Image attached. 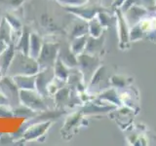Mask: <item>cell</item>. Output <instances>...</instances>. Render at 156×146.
Here are the masks:
<instances>
[{
    "label": "cell",
    "mask_w": 156,
    "mask_h": 146,
    "mask_svg": "<svg viewBox=\"0 0 156 146\" xmlns=\"http://www.w3.org/2000/svg\"><path fill=\"white\" fill-rule=\"evenodd\" d=\"M39 70L40 68L36 58L16 50L6 75L11 77L16 75H35Z\"/></svg>",
    "instance_id": "1"
},
{
    "label": "cell",
    "mask_w": 156,
    "mask_h": 146,
    "mask_svg": "<svg viewBox=\"0 0 156 146\" xmlns=\"http://www.w3.org/2000/svg\"><path fill=\"white\" fill-rule=\"evenodd\" d=\"M20 99H21V104L27 106L28 108L38 113L48 109L47 99L42 96L36 90H21Z\"/></svg>",
    "instance_id": "2"
},
{
    "label": "cell",
    "mask_w": 156,
    "mask_h": 146,
    "mask_svg": "<svg viewBox=\"0 0 156 146\" xmlns=\"http://www.w3.org/2000/svg\"><path fill=\"white\" fill-rule=\"evenodd\" d=\"M60 46L61 44L58 42L44 41L40 54L37 57V62L40 69L54 66L58 56Z\"/></svg>",
    "instance_id": "3"
},
{
    "label": "cell",
    "mask_w": 156,
    "mask_h": 146,
    "mask_svg": "<svg viewBox=\"0 0 156 146\" xmlns=\"http://www.w3.org/2000/svg\"><path fill=\"white\" fill-rule=\"evenodd\" d=\"M20 90L13 77L9 75L0 76V92L8 99L10 106L16 107L21 104L20 99Z\"/></svg>",
    "instance_id": "4"
},
{
    "label": "cell",
    "mask_w": 156,
    "mask_h": 146,
    "mask_svg": "<svg viewBox=\"0 0 156 146\" xmlns=\"http://www.w3.org/2000/svg\"><path fill=\"white\" fill-rule=\"evenodd\" d=\"M53 123V121H41V122H34L28 125L27 129L23 130L22 134V138L24 141H30L35 139H40L41 136H44L45 134L50 129V127Z\"/></svg>",
    "instance_id": "5"
},
{
    "label": "cell",
    "mask_w": 156,
    "mask_h": 146,
    "mask_svg": "<svg viewBox=\"0 0 156 146\" xmlns=\"http://www.w3.org/2000/svg\"><path fill=\"white\" fill-rule=\"evenodd\" d=\"M55 78L53 67L43 68L40 69L36 74L35 79V90L44 97H49L48 95V86Z\"/></svg>",
    "instance_id": "6"
},
{
    "label": "cell",
    "mask_w": 156,
    "mask_h": 146,
    "mask_svg": "<svg viewBox=\"0 0 156 146\" xmlns=\"http://www.w3.org/2000/svg\"><path fill=\"white\" fill-rule=\"evenodd\" d=\"M77 61H78V65L80 68V71L82 72L83 76H84V80L86 82L91 79L93 74L96 71V64L98 63V60L90 54L87 53H82L80 55L77 56Z\"/></svg>",
    "instance_id": "7"
},
{
    "label": "cell",
    "mask_w": 156,
    "mask_h": 146,
    "mask_svg": "<svg viewBox=\"0 0 156 146\" xmlns=\"http://www.w3.org/2000/svg\"><path fill=\"white\" fill-rule=\"evenodd\" d=\"M15 53H16L15 45L14 44H10V45L0 54V76L7 74L8 68L13 61Z\"/></svg>",
    "instance_id": "8"
},
{
    "label": "cell",
    "mask_w": 156,
    "mask_h": 146,
    "mask_svg": "<svg viewBox=\"0 0 156 146\" xmlns=\"http://www.w3.org/2000/svg\"><path fill=\"white\" fill-rule=\"evenodd\" d=\"M65 9L67 12H69L73 15H75L78 18H80L82 19H87V21H90V19H94L96 14H97V9L93 8V7H83V5L80 6H66Z\"/></svg>",
    "instance_id": "9"
},
{
    "label": "cell",
    "mask_w": 156,
    "mask_h": 146,
    "mask_svg": "<svg viewBox=\"0 0 156 146\" xmlns=\"http://www.w3.org/2000/svg\"><path fill=\"white\" fill-rule=\"evenodd\" d=\"M58 57L69 68H74L78 65L77 56L71 51L70 46H60Z\"/></svg>",
    "instance_id": "10"
},
{
    "label": "cell",
    "mask_w": 156,
    "mask_h": 146,
    "mask_svg": "<svg viewBox=\"0 0 156 146\" xmlns=\"http://www.w3.org/2000/svg\"><path fill=\"white\" fill-rule=\"evenodd\" d=\"M30 34L31 30L28 26H23L22 31L20 32V37L15 44V48L17 51L24 54H29V43H30Z\"/></svg>",
    "instance_id": "11"
},
{
    "label": "cell",
    "mask_w": 156,
    "mask_h": 146,
    "mask_svg": "<svg viewBox=\"0 0 156 146\" xmlns=\"http://www.w3.org/2000/svg\"><path fill=\"white\" fill-rule=\"evenodd\" d=\"M71 95V91L69 88L62 87L61 89H58L56 94L54 95V103L57 109H62L65 105L68 104L69 101V97Z\"/></svg>",
    "instance_id": "12"
},
{
    "label": "cell",
    "mask_w": 156,
    "mask_h": 146,
    "mask_svg": "<svg viewBox=\"0 0 156 146\" xmlns=\"http://www.w3.org/2000/svg\"><path fill=\"white\" fill-rule=\"evenodd\" d=\"M20 90H35V75H16L13 76Z\"/></svg>",
    "instance_id": "13"
},
{
    "label": "cell",
    "mask_w": 156,
    "mask_h": 146,
    "mask_svg": "<svg viewBox=\"0 0 156 146\" xmlns=\"http://www.w3.org/2000/svg\"><path fill=\"white\" fill-rule=\"evenodd\" d=\"M43 39L40 35H38L35 32H31L30 34V43H29V54L28 55L36 58L40 54V51L43 46Z\"/></svg>",
    "instance_id": "14"
},
{
    "label": "cell",
    "mask_w": 156,
    "mask_h": 146,
    "mask_svg": "<svg viewBox=\"0 0 156 146\" xmlns=\"http://www.w3.org/2000/svg\"><path fill=\"white\" fill-rule=\"evenodd\" d=\"M0 40L5 42L7 45L14 44L13 29L10 26V24L6 21L5 17L1 18V19H0Z\"/></svg>",
    "instance_id": "15"
},
{
    "label": "cell",
    "mask_w": 156,
    "mask_h": 146,
    "mask_svg": "<svg viewBox=\"0 0 156 146\" xmlns=\"http://www.w3.org/2000/svg\"><path fill=\"white\" fill-rule=\"evenodd\" d=\"M53 69H54V74H55L56 78H58V79H60L63 82H66L68 74H69V71L71 68L66 65L65 63L58 57L55 64L53 66Z\"/></svg>",
    "instance_id": "16"
},
{
    "label": "cell",
    "mask_w": 156,
    "mask_h": 146,
    "mask_svg": "<svg viewBox=\"0 0 156 146\" xmlns=\"http://www.w3.org/2000/svg\"><path fill=\"white\" fill-rule=\"evenodd\" d=\"M12 110H13V116L22 117L23 119H28V120L33 119L34 117L38 114V112L28 108L27 106L23 105V104H20L16 107H13Z\"/></svg>",
    "instance_id": "17"
},
{
    "label": "cell",
    "mask_w": 156,
    "mask_h": 146,
    "mask_svg": "<svg viewBox=\"0 0 156 146\" xmlns=\"http://www.w3.org/2000/svg\"><path fill=\"white\" fill-rule=\"evenodd\" d=\"M88 40V36L86 35H82V36H78L73 38V40L70 44V49L71 51L75 54L76 56L80 55V54L85 52V47L87 44Z\"/></svg>",
    "instance_id": "18"
},
{
    "label": "cell",
    "mask_w": 156,
    "mask_h": 146,
    "mask_svg": "<svg viewBox=\"0 0 156 146\" xmlns=\"http://www.w3.org/2000/svg\"><path fill=\"white\" fill-rule=\"evenodd\" d=\"M101 24L100 21L97 19H92L88 23V33L90 34L92 37L99 38L101 33Z\"/></svg>",
    "instance_id": "19"
},
{
    "label": "cell",
    "mask_w": 156,
    "mask_h": 146,
    "mask_svg": "<svg viewBox=\"0 0 156 146\" xmlns=\"http://www.w3.org/2000/svg\"><path fill=\"white\" fill-rule=\"evenodd\" d=\"M88 33V23L85 22V19H83L80 23H76L73 26L72 30H71V36L73 38L78 37V36H82V35H86Z\"/></svg>",
    "instance_id": "20"
},
{
    "label": "cell",
    "mask_w": 156,
    "mask_h": 146,
    "mask_svg": "<svg viewBox=\"0 0 156 146\" xmlns=\"http://www.w3.org/2000/svg\"><path fill=\"white\" fill-rule=\"evenodd\" d=\"M118 24H119V33H120V38H121V43H126L128 42L129 38V32L127 29V24L125 23V19H123V15L121 12H118Z\"/></svg>",
    "instance_id": "21"
},
{
    "label": "cell",
    "mask_w": 156,
    "mask_h": 146,
    "mask_svg": "<svg viewBox=\"0 0 156 146\" xmlns=\"http://www.w3.org/2000/svg\"><path fill=\"white\" fill-rule=\"evenodd\" d=\"M4 17H5V19H6V21L9 23L10 26L12 27L13 31H15V32H21L22 31L23 26L22 22L20 21L16 16H14L13 14L8 13V14L5 15Z\"/></svg>",
    "instance_id": "22"
},
{
    "label": "cell",
    "mask_w": 156,
    "mask_h": 146,
    "mask_svg": "<svg viewBox=\"0 0 156 146\" xmlns=\"http://www.w3.org/2000/svg\"><path fill=\"white\" fill-rule=\"evenodd\" d=\"M80 118H81V113H74V114L70 115L66 119L65 126H63V129L62 130V133H63V134L68 133L73 127H75L77 125L78 121L80 120Z\"/></svg>",
    "instance_id": "23"
},
{
    "label": "cell",
    "mask_w": 156,
    "mask_h": 146,
    "mask_svg": "<svg viewBox=\"0 0 156 146\" xmlns=\"http://www.w3.org/2000/svg\"><path fill=\"white\" fill-rule=\"evenodd\" d=\"M58 3H60L63 6H80V5H84L87 0H55Z\"/></svg>",
    "instance_id": "24"
},
{
    "label": "cell",
    "mask_w": 156,
    "mask_h": 146,
    "mask_svg": "<svg viewBox=\"0 0 156 146\" xmlns=\"http://www.w3.org/2000/svg\"><path fill=\"white\" fill-rule=\"evenodd\" d=\"M13 116V110L12 107L7 105H0V117L5 118V117H12Z\"/></svg>",
    "instance_id": "25"
},
{
    "label": "cell",
    "mask_w": 156,
    "mask_h": 146,
    "mask_svg": "<svg viewBox=\"0 0 156 146\" xmlns=\"http://www.w3.org/2000/svg\"><path fill=\"white\" fill-rule=\"evenodd\" d=\"M3 1L7 2V4H9L11 7H13L15 9H18L26 2V0H3Z\"/></svg>",
    "instance_id": "26"
},
{
    "label": "cell",
    "mask_w": 156,
    "mask_h": 146,
    "mask_svg": "<svg viewBox=\"0 0 156 146\" xmlns=\"http://www.w3.org/2000/svg\"><path fill=\"white\" fill-rule=\"evenodd\" d=\"M0 105H7V106H10V103L8 99L3 96V94L1 92H0ZM11 107V106H10Z\"/></svg>",
    "instance_id": "27"
},
{
    "label": "cell",
    "mask_w": 156,
    "mask_h": 146,
    "mask_svg": "<svg viewBox=\"0 0 156 146\" xmlns=\"http://www.w3.org/2000/svg\"><path fill=\"white\" fill-rule=\"evenodd\" d=\"M8 46H9V45H7V44L5 43V42H3V41L0 40V54H1Z\"/></svg>",
    "instance_id": "28"
}]
</instances>
